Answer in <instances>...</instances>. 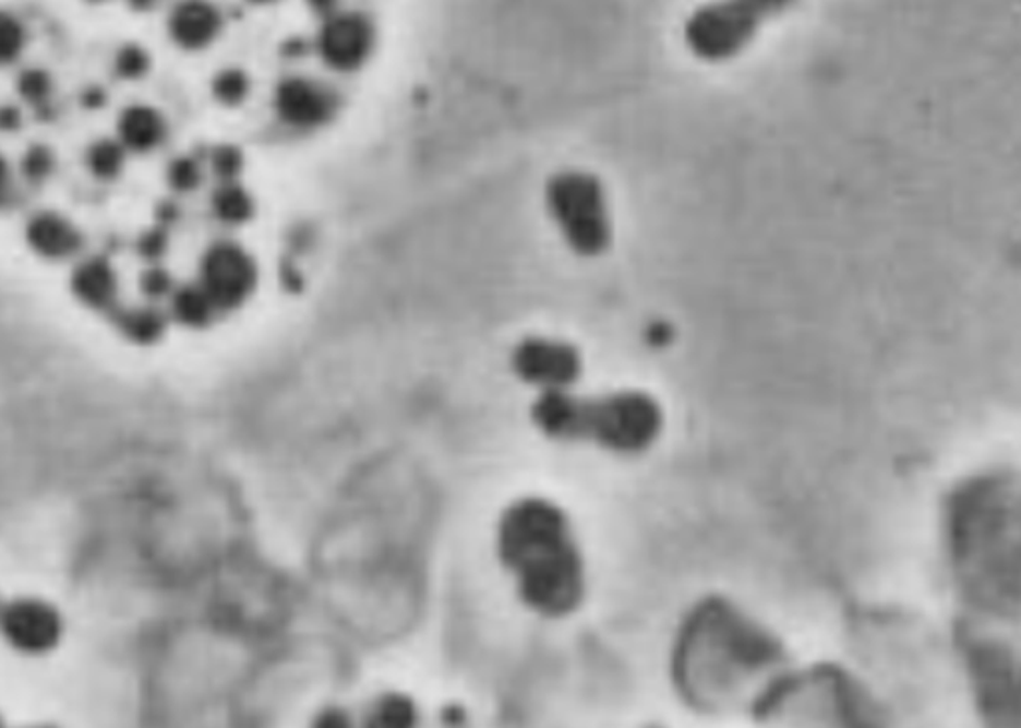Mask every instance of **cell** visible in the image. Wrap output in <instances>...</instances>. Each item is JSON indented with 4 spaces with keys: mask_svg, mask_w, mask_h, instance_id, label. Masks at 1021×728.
Instances as JSON below:
<instances>
[{
    "mask_svg": "<svg viewBox=\"0 0 1021 728\" xmlns=\"http://www.w3.org/2000/svg\"><path fill=\"white\" fill-rule=\"evenodd\" d=\"M62 635V614L50 602L23 597L0 605V636L21 655H48L59 647Z\"/></svg>",
    "mask_w": 1021,
    "mask_h": 728,
    "instance_id": "9",
    "label": "cell"
},
{
    "mask_svg": "<svg viewBox=\"0 0 1021 728\" xmlns=\"http://www.w3.org/2000/svg\"><path fill=\"white\" fill-rule=\"evenodd\" d=\"M337 94L322 82L288 79L276 91L278 116L293 128H317L337 112Z\"/></svg>",
    "mask_w": 1021,
    "mask_h": 728,
    "instance_id": "13",
    "label": "cell"
},
{
    "mask_svg": "<svg viewBox=\"0 0 1021 728\" xmlns=\"http://www.w3.org/2000/svg\"><path fill=\"white\" fill-rule=\"evenodd\" d=\"M120 136L132 151H151L164 136V122L158 112L146 106H132L120 118Z\"/></svg>",
    "mask_w": 1021,
    "mask_h": 728,
    "instance_id": "18",
    "label": "cell"
},
{
    "mask_svg": "<svg viewBox=\"0 0 1021 728\" xmlns=\"http://www.w3.org/2000/svg\"><path fill=\"white\" fill-rule=\"evenodd\" d=\"M122 163H124V154H122V148L115 144V142H98L96 146L91 148V154H88V164L93 168V172L100 178H115L120 168H122Z\"/></svg>",
    "mask_w": 1021,
    "mask_h": 728,
    "instance_id": "22",
    "label": "cell"
},
{
    "mask_svg": "<svg viewBox=\"0 0 1021 728\" xmlns=\"http://www.w3.org/2000/svg\"><path fill=\"white\" fill-rule=\"evenodd\" d=\"M168 180H170V186L178 192L194 190L197 182H200V168L192 158H180V160L170 164Z\"/></svg>",
    "mask_w": 1021,
    "mask_h": 728,
    "instance_id": "26",
    "label": "cell"
},
{
    "mask_svg": "<svg viewBox=\"0 0 1021 728\" xmlns=\"http://www.w3.org/2000/svg\"><path fill=\"white\" fill-rule=\"evenodd\" d=\"M158 218L164 222V224H170L178 218V208L175 204H163L160 210H158Z\"/></svg>",
    "mask_w": 1021,
    "mask_h": 728,
    "instance_id": "34",
    "label": "cell"
},
{
    "mask_svg": "<svg viewBox=\"0 0 1021 728\" xmlns=\"http://www.w3.org/2000/svg\"><path fill=\"white\" fill-rule=\"evenodd\" d=\"M72 291L86 308L96 312L110 313L118 308L117 276L105 258L86 260L74 270Z\"/></svg>",
    "mask_w": 1021,
    "mask_h": 728,
    "instance_id": "14",
    "label": "cell"
},
{
    "mask_svg": "<svg viewBox=\"0 0 1021 728\" xmlns=\"http://www.w3.org/2000/svg\"><path fill=\"white\" fill-rule=\"evenodd\" d=\"M220 24V14L206 0H184L170 19V33L180 47L196 50L216 38Z\"/></svg>",
    "mask_w": 1021,
    "mask_h": 728,
    "instance_id": "15",
    "label": "cell"
},
{
    "mask_svg": "<svg viewBox=\"0 0 1021 728\" xmlns=\"http://www.w3.org/2000/svg\"><path fill=\"white\" fill-rule=\"evenodd\" d=\"M337 2L339 0H308L310 9L317 12V14H324V16H332L336 12Z\"/></svg>",
    "mask_w": 1021,
    "mask_h": 728,
    "instance_id": "33",
    "label": "cell"
},
{
    "mask_svg": "<svg viewBox=\"0 0 1021 728\" xmlns=\"http://www.w3.org/2000/svg\"><path fill=\"white\" fill-rule=\"evenodd\" d=\"M0 605H2V602H0Z\"/></svg>",
    "mask_w": 1021,
    "mask_h": 728,
    "instance_id": "40",
    "label": "cell"
},
{
    "mask_svg": "<svg viewBox=\"0 0 1021 728\" xmlns=\"http://www.w3.org/2000/svg\"><path fill=\"white\" fill-rule=\"evenodd\" d=\"M758 720L806 718L840 727H878L888 717L870 691L836 665L780 675L755 701Z\"/></svg>",
    "mask_w": 1021,
    "mask_h": 728,
    "instance_id": "5",
    "label": "cell"
},
{
    "mask_svg": "<svg viewBox=\"0 0 1021 728\" xmlns=\"http://www.w3.org/2000/svg\"><path fill=\"white\" fill-rule=\"evenodd\" d=\"M122 336L140 344H156L166 332V315L156 308H120L108 313Z\"/></svg>",
    "mask_w": 1021,
    "mask_h": 728,
    "instance_id": "17",
    "label": "cell"
},
{
    "mask_svg": "<svg viewBox=\"0 0 1021 728\" xmlns=\"http://www.w3.org/2000/svg\"><path fill=\"white\" fill-rule=\"evenodd\" d=\"M212 168L224 182H233L244 168V156L233 146H220L212 154Z\"/></svg>",
    "mask_w": 1021,
    "mask_h": 728,
    "instance_id": "24",
    "label": "cell"
},
{
    "mask_svg": "<svg viewBox=\"0 0 1021 728\" xmlns=\"http://www.w3.org/2000/svg\"><path fill=\"white\" fill-rule=\"evenodd\" d=\"M533 421L549 438L592 441L616 453L649 450L664 426L662 407L645 392H618L580 399L549 390L533 405Z\"/></svg>",
    "mask_w": 1021,
    "mask_h": 728,
    "instance_id": "4",
    "label": "cell"
},
{
    "mask_svg": "<svg viewBox=\"0 0 1021 728\" xmlns=\"http://www.w3.org/2000/svg\"><path fill=\"white\" fill-rule=\"evenodd\" d=\"M148 55L140 47H127L120 50L117 58V70L124 79H139L148 70Z\"/></svg>",
    "mask_w": 1021,
    "mask_h": 728,
    "instance_id": "27",
    "label": "cell"
},
{
    "mask_svg": "<svg viewBox=\"0 0 1021 728\" xmlns=\"http://www.w3.org/2000/svg\"><path fill=\"white\" fill-rule=\"evenodd\" d=\"M252 2H272V0H252Z\"/></svg>",
    "mask_w": 1021,
    "mask_h": 728,
    "instance_id": "38",
    "label": "cell"
},
{
    "mask_svg": "<svg viewBox=\"0 0 1021 728\" xmlns=\"http://www.w3.org/2000/svg\"><path fill=\"white\" fill-rule=\"evenodd\" d=\"M958 645L974 687L975 705L989 727H1020V667L1004 641L958 626Z\"/></svg>",
    "mask_w": 1021,
    "mask_h": 728,
    "instance_id": "6",
    "label": "cell"
},
{
    "mask_svg": "<svg viewBox=\"0 0 1021 728\" xmlns=\"http://www.w3.org/2000/svg\"><path fill=\"white\" fill-rule=\"evenodd\" d=\"M130 2L134 9H151L156 0H130Z\"/></svg>",
    "mask_w": 1021,
    "mask_h": 728,
    "instance_id": "37",
    "label": "cell"
},
{
    "mask_svg": "<svg viewBox=\"0 0 1021 728\" xmlns=\"http://www.w3.org/2000/svg\"><path fill=\"white\" fill-rule=\"evenodd\" d=\"M375 720H382L383 725H387V727L409 725V720H413V706L409 705L406 699L387 696L385 701L377 705Z\"/></svg>",
    "mask_w": 1021,
    "mask_h": 728,
    "instance_id": "25",
    "label": "cell"
},
{
    "mask_svg": "<svg viewBox=\"0 0 1021 728\" xmlns=\"http://www.w3.org/2000/svg\"><path fill=\"white\" fill-rule=\"evenodd\" d=\"M0 725H2V718H0Z\"/></svg>",
    "mask_w": 1021,
    "mask_h": 728,
    "instance_id": "39",
    "label": "cell"
},
{
    "mask_svg": "<svg viewBox=\"0 0 1021 728\" xmlns=\"http://www.w3.org/2000/svg\"><path fill=\"white\" fill-rule=\"evenodd\" d=\"M212 88H214V96L220 100L221 105H240L250 94V79L242 70H224L216 76Z\"/></svg>",
    "mask_w": 1021,
    "mask_h": 728,
    "instance_id": "21",
    "label": "cell"
},
{
    "mask_svg": "<svg viewBox=\"0 0 1021 728\" xmlns=\"http://www.w3.org/2000/svg\"><path fill=\"white\" fill-rule=\"evenodd\" d=\"M19 91L23 94L26 100L31 103H43L47 98L48 93H50V81H48L47 74L40 72V70H28L24 72L21 76V82H19Z\"/></svg>",
    "mask_w": 1021,
    "mask_h": 728,
    "instance_id": "28",
    "label": "cell"
},
{
    "mask_svg": "<svg viewBox=\"0 0 1021 728\" xmlns=\"http://www.w3.org/2000/svg\"><path fill=\"white\" fill-rule=\"evenodd\" d=\"M317 47L332 69H358L372 52V23L358 12L334 14L325 23Z\"/></svg>",
    "mask_w": 1021,
    "mask_h": 728,
    "instance_id": "12",
    "label": "cell"
},
{
    "mask_svg": "<svg viewBox=\"0 0 1021 728\" xmlns=\"http://www.w3.org/2000/svg\"><path fill=\"white\" fill-rule=\"evenodd\" d=\"M24 31L11 14L0 12V64H7L23 50Z\"/></svg>",
    "mask_w": 1021,
    "mask_h": 728,
    "instance_id": "23",
    "label": "cell"
},
{
    "mask_svg": "<svg viewBox=\"0 0 1021 728\" xmlns=\"http://www.w3.org/2000/svg\"><path fill=\"white\" fill-rule=\"evenodd\" d=\"M21 124V118H19V112L7 106V108H0V130H14Z\"/></svg>",
    "mask_w": 1021,
    "mask_h": 728,
    "instance_id": "32",
    "label": "cell"
},
{
    "mask_svg": "<svg viewBox=\"0 0 1021 728\" xmlns=\"http://www.w3.org/2000/svg\"><path fill=\"white\" fill-rule=\"evenodd\" d=\"M52 170V154L47 148H31L23 163V172L28 180H43Z\"/></svg>",
    "mask_w": 1021,
    "mask_h": 728,
    "instance_id": "30",
    "label": "cell"
},
{
    "mask_svg": "<svg viewBox=\"0 0 1021 728\" xmlns=\"http://www.w3.org/2000/svg\"><path fill=\"white\" fill-rule=\"evenodd\" d=\"M500 556L519 583L527 607L543 617H565L585 597V565L567 515L545 499L510 505L500 527Z\"/></svg>",
    "mask_w": 1021,
    "mask_h": 728,
    "instance_id": "3",
    "label": "cell"
},
{
    "mask_svg": "<svg viewBox=\"0 0 1021 728\" xmlns=\"http://www.w3.org/2000/svg\"><path fill=\"white\" fill-rule=\"evenodd\" d=\"M28 243L33 250L50 260H62L81 250L82 238L69 220L57 214H40L28 224Z\"/></svg>",
    "mask_w": 1021,
    "mask_h": 728,
    "instance_id": "16",
    "label": "cell"
},
{
    "mask_svg": "<svg viewBox=\"0 0 1021 728\" xmlns=\"http://www.w3.org/2000/svg\"><path fill=\"white\" fill-rule=\"evenodd\" d=\"M216 313V306L200 284L176 289L172 298V315L176 322L188 327H206L214 322Z\"/></svg>",
    "mask_w": 1021,
    "mask_h": 728,
    "instance_id": "19",
    "label": "cell"
},
{
    "mask_svg": "<svg viewBox=\"0 0 1021 728\" xmlns=\"http://www.w3.org/2000/svg\"><path fill=\"white\" fill-rule=\"evenodd\" d=\"M214 212L226 224H244L254 214V200L242 186L226 182L214 194Z\"/></svg>",
    "mask_w": 1021,
    "mask_h": 728,
    "instance_id": "20",
    "label": "cell"
},
{
    "mask_svg": "<svg viewBox=\"0 0 1021 728\" xmlns=\"http://www.w3.org/2000/svg\"><path fill=\"white\" fill-rule=\"evenodd\" d=\"M1021 493L1013 472L975 475L946 503V541L963 601L1001 621L1021 607Z\"/></svg>",
    "mask_w": 1021,
    "mask_h": 728,
    "instance_id": "1",
    "label": "cell"
},
{
    "mask_svg": "<svg viewBox=\"0 0 1021 728\" xmlns=\"http://www.w3.org/2000/svg\"><path fill=\"white\" fill-rule=\"evenodd\" d=\"M794 0H719L702 7L686 23V45L695 57L720 62L738 55L760 24L786 11Z\"/></svg>",
    "mask_w": 1021,
    "mask_h": 728,
    "instance_id": "8",
    "label": "cell"
},
{
    "mask_svg": "<svg viewBox=\"0 0 1021 728\" xmlns=\"http://www.w3.org/2000/svg\"><path fill=\"white\" fill-rule=\"evenodd\" d=\"M7 188H9V172H7V166L0 158V204L7 198Z\"/></svg>",
    "mask_w": 1021,
    "mask_h": 728,
    "instance_id": "35",
    "label": "cell"
},
{
    "mask_svg": "<svg viewBox=\"0 0 1021 728\" xmlns=\"http://www.w3.org/2000/svg\"><path fill=\"white\" fill-rule=\"evenodd\" d=\"M166 248H168V236L163 228H156V230L146 231L139 242V252L142 258L146 260H160L164 254H166Z\"/></svg>",
    "mask_w": 1021,
    "mask_h": 728,
    "instance_id": "31",
    "label": "cell"
},
{
    "mask_svg": "<svg viewBox=\"0 0 1021 728\" xmlns=\"http://www.w3.org/2000/svg\"><path fill=\"white\" fill-rule=\"evenodd\" d=\"M255 282L254 260L236 243H214L202 260L200 286L218 312L240 308L254 291Z\"/></svg>",
    "mask_w": 1021,
    "mask_h": 728,
    "instance_id": "10",
    "label": "cell"
},
{
    "mask_svg": "<svg viewBox=\"0 0 1021 728\" xmlns=\"http://www.w3.org/2000/svg\"><path fill=\"white\" fill-rule=\"evenodd\" d=\"M172 286L175 284H172L170 274L163 267H152L140 279V288L151 300H160L164 296H168L172 291Z\"/></svg>",
    "mask_w": 1021,
    "mask_h": 728,
    "instance_id": "29",
    "label": "cell"
},
{
    "mask_svg": "<svg viewBox=\"0 0 1021 728\" xmlns=\"http://www.w3.org/2000/svg\"><path fill=\"white\" fill-rule=\"evenodd\" d=\"M786 660L782 641L734 602L710 595L686 614L673 648V682L698 713H719Z\"/></svg>",
    "mask_w": 1021,
    "mask_h": 728,
    "instance_id": "2",
    "label": "cell"
},
{
    "mask_svg": "<svg viewBox=\"0 0 1021 728\" xmlns=\"http://www.w3.org/2000/svg\"><path fill=\"white\" fill-rule=\"evenodd\" d=\"M546 206L573 252L594 258L609 248V210L603 186L592 174H557L546 186Z\"/></svg>",
    "mask_w": 1021,
    "mask_h": 728,
    "instance_id": "7",
    "label": "cell"
},
{
    "mask_svg": "<svg viewBox=\"0 0 1021 728\" xmlns=\"http://www.w3.org/2000/svg\"><path fill=\"white\" fill-rule=\"evenodd\" d=\"M513 370L522 382L565 390L579 380L582 361L577 347L543 337H529L513 351Z\"/></svg>",
    "mask_w": 1021,
    "mask_h": 728,
    "instance_id": "11",
    "label": "cell"
},
{
    "mask_svg": "<svg viewBox=\"0 0 1021 728\" xmlns=\"http://www.w3.org/2000/svg\"><path fill=\"white\" fill-rule=\"evenodd\" d=\"M103 100H105V96H103L100 91H96V88L84 94V103L88 106H100L103 105Z\"/></svg>",
    "mask_w": 1021,
    "mask_h": 728,
    "instance_id": "36",
    "label": "cell"
}]
</instances>
